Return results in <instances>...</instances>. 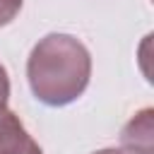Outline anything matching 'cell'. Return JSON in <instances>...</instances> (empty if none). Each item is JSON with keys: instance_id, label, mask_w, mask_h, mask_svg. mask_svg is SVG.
I'll use <instances>...</instances> for the list:
<instances>
[{"instance_id": "cell-1", "label": "cell", "mask_w": 154, "mask_h": 154, "mask_svg": "<svg viewBox=\"0 0 154 154\" xmlns=\"http://www.w3.org/2000/svg\"><path fill=\"white\" fill-rule=\"evenodd\" d=\"M91 55L70 34H48L29 53L26 79L31 94L53 108L77 101L89 87Z\"/></svg>"}, {"instance_id": "cell-2", "label": "cell", "mask_w": 154, "mask_h": 154, "mask_svg": "<svg viewBox=\"0 0 154 154\" xmlns=\"http://www.w3.org/2000/svg\"><path fill=\"white\" fill-rule=\"evenodd\" d=\"M0 154H43L38 142L26 132L19 116L0 103Z\"/></svg>"}, {"instance_id": "cell-3", "label": "cell", "mask_w": 154, "mask_h": 154, "mask_svg": "<svg viewBox=\"0 0 154 154\" xmlns=\"http://www.w3.org/2000/svg\"><path fill=\"white\" fill-rule=\"evenodd\" d=\"M120 144L128 154H154V111L142 108L128 120L120 132Z\"/></svg>"}, {"instance_id": "cell-4", "label": "cell", "mask_w": 154, "mask_h": 154, "mask_svg": "<svg viewBox=\"0 0 154 154\" xmlns=\"http://www.w3.org/2000/svg\"><path fill=\"white\" fill-rule=\"evenodd\" d=\"M24 0H0V26H7L22 10Z\"/></svg>"}, {"instance_id": "cell-5", "label": "cell", "mask_w": 154, "mask_h": 154, "mask_svg": "<svg viewBox=\"0 0 154 154\" xmlns=\"http://www.w3.org/2000/svg\"><path fill=\"white\" fill-rule=\"evenodd\" d=\"M7 99H10V77L5 65H0V103H7Z\"/></svg>"}, {"instance_id": "cell-6", "label": "cell", "mask_w": 154, "mask_h": 154, "mask_svg": "<svg viewBox=\"0 0 154 154\" xmlns=\"http://www.w3.org/2000/svg\"><path fill=\"white\" fill-rule=\"evenodd\" d=\"M94 154H128V152H123V149H99Z\"/></svg>"}]
</instances>
